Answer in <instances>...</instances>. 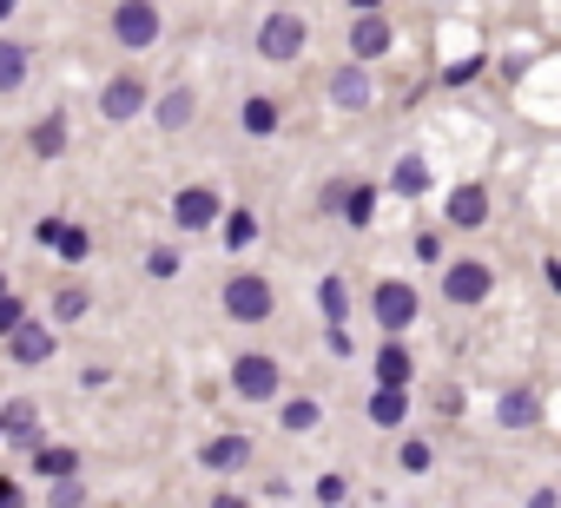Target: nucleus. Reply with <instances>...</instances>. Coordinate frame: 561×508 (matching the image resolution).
Here are the masks:
<instances>
[{"label": "nucleus", "instance_id": "nucleus-1", "mask_svg": "<svg viewBox=\"0 0 561 508\" xmlns=\"http://www.w3.org/2000/svg\"><path fill=\"white\" fill-rule=\"evenodd\" d=\"M257 47H264V60H298L305 54V21L298 14H271L264 34H257Z\"/></svg>", "mask_w": 561, "mask_h": 508}, {"label": "nucleus", "instance_id": "nucleus-2", "mask_svg": "<svg viewBox=\"0 0 561 508\" xmlns=\"http://www.w3.org/2000/svg\"><path fill=\"white\" fill-rule=\"evenodd\" d=\"M225 311L244 318V324H264V318H271V285H264V278H231V285H225Z\"/></svg>", "mask_w": 561, "mask_h": 508}, {"label": "nucleus", "instance_id": "nucleus-3", "mask_svg": "<svg viewBox=\"0 0 561 508\" xmlns=\"http://www.w3.org/2000/svg\"><path fill=\"white\" fill-rule=\"evenodd\" d=\"M113 34H119V47H133V54H139V47H152V41H159V14L146 8V0H126V8L113 14Z\"/></svg>", "mask_w": 561, "mask_h": 508}, {"label": "nucleus", "instance_id": "nucleus-4", "mask_svg": "<svg viewBox=\"0 0 561 508\" xmlns=\"http://www.w3.org/2000/svg\"><path fill=\"white\" fill-rule=\"evenodd\" d=\"M231 383H238V396H251V403H257V396H271V390H277V363H271L264 350H244V357H238V370H231Z\"/></svg>", "mask_w": 561, "mask_h": 508}, {"label": "nucleus", "instance_id": "nucleus-5", "mask_svg": "<svg viewBox=\"0 0 561 508\" xmlns=\"http://www.w3.org/2000/svg\"><path fill=\"white\" fill-rule=\"evenodd\" d=\"M443 291H449V304H482L489 298V272L482 265H449L443 272Z\"/></svg>", "mask_w": 561, "mask_h": 508}, {"label": "nucleus", "instance_id": "nucleus-6", "mask_svg": "<svg viewBox=\"0 0 561 508\" xmlns=\"http://www.w3.org/2000/svg\"><path fill=\"white\" fill-rule=\"evenodd\" d=\"M410 318H416V291H410V285H383V291H377V324H383V331H403Z\"/></svg>", "mask_w": 561, "mask_h": 508}, {"label": "nucleus", "instance_id": "nucleus-7", "mask_svg": "<svg viewBox=\"0 0 561 508\" xmlns=\"http://www.w3.org/2000/svg\"><path fill=\"white\" fill-rule=\"evenodd\" d=\"M8 337H14V363H47L54 357V331H41V324H14Z\"/></svg>", "mask_w": 561, "mask_h": 508}, {"label": "nucleus", "instance_id": "nucleus-8", "mask_svg": "<svg viewBox=\"0 0 561 508\" xmlns=\"http://www.w3.org/2000/svg\"><path fill=\"white\" fill-rule=\"evenodd\" d=\"M172 211H179V224H192V231H205V224L218 218V198H211L205 185H192V192H179V205H172Z\"/></svg>", "mask_w": 561, "mask_h": 508}, {"label": "nucleus", "instance_id": "nucleus-9", "mask_svg": "<svg viewBox=\"0 0 561 508\" xmlns=\"http://www.w3.org/2000/svg\"><path fill=\"white\" fill-rule=\"evenodd\" d=\"M351 47H357V60H377V54L390 47V27H383V21H377L370 8H364V21L351 27Z\"/></svg>", "mask_w": 561, "mask_h": 508}, {"label": "nucleus", "instance_id": "nucleus-10", "mask_svg": "<svg viewBox=\"0 0 561 508\" xmlns=\"http://www.w3.org/2000/svg\"><path fill=\"white\" fill-rule=\"evenodd\" d=\"M100 106H106V119H133V113L146 106V86H139V80H113Z\"/></svg>", "mask_w": 561, "mask_h": 508}, {"label": "nucleus", "instance_id": "nucleus-11", "mask_svg": "<svg viewBox=\"0 0 561 508\" xmlns=\"http://www.w3.org/2000/svg\"><path fill=\"white\" fill-rule=\"evenodd\" d=\"M27 80V47L21 41H0V93H14Z\"/></svg>", "mask_w": 561, "mask_h": 508}, {"label": "nucleus", "instance_id": "nucleus-12", "mask_svg": "<svg viewBox=\"0 0 561 508\" xmlns=\"http://www.w3.org/2000/svg\"><path fill=\"white\" fill-rule=\"evenodd\" d=\"M535 416H541V403H535V390H508V396H502V423H508V429H528Z\"/></svg>", "mask_w": 561, "mask_h": 508}, {"label": "nucleus", "instance_id": "nucleus-13", "mask_svg": "<svg viewBox=\"0 0 561 508\" xmlns=\"http://www.w3.org/2000/svg\"><path fill=\"white\" fill-rule=\"evenodd\" d=\"M331 93H337V106H370V80H364L357 67H344V73L331 80Z\"/></svg>", "mask_w": 561, "mask_h": 508}, {"label": "nucleus", "instance_id": "nucleus-14", "mask_svg": "<svg viewBox=\"0 0 561 508\" xmlns=\"http://www.w3.org/2000/svg\"><path fill=\"white\" fill-rule=\"evenodd\" d=\"M449 218H456V224H482V218H489V198H482L476 185H462V192L449 198Z\"/></svg>", "mask_w": 561, "mask_h": 508}, {"label": "nucleus", "instance_id": "nucleus-15", "mask_svg": "<svg viewBox=\"0 0 561 508\" xmlns=\"http://www.w3.org/2000/svg\"><path fill=\"white\" fill-rule=\"evenodd\" d=\"M403 409H410V403H403V383H383V390L370 396V423H403Z\"/></svg>", "mask_w": 561, "mask_h": 508}, {"label": "nucleus", "instance_id": "nucleus-16", "mask_svg": "<svg viewBox=\"0 0 561 508\" xmlns=\"http://www.w3.org/2000/svg\"><path fill=\"white\" fill-rule=\"evenodd\" d=\"M244 455H251V442H244V436H218V442L205 449V469H238Z\"/></svg>", "mask_w": 561, "mask_h": 508}, {"label": "nucleus", "instance_id": "nucleus-17", "mask_svg": "<svg viewBox=\"0 0 561 508\" xmlns=\"http://www.w3.org/2000/svg\"><path fill=\"white\" fill-rule=\"evenodd\" d=\"M377 377H383V383H410V350H403V344H383V350H377Z\"/></svg>", "mask_w": 561, "mask_h": 508}, {"label": "nucleus", "instance_id": "nucleus-18", "mask_svg": "<svg viewBox=\"0 0 561 508\" xmlns=\"http://www.w3.org/2000/svg\"><path fill=\"white\" fill-rule=\"evenodd\" d=\"M370 198H377L370 185H351V192H337V211H344L351 224H364V218H370Z\"/></svg>", "mask_w": 561, "mask_h": 508}, {"label": "nucleus", "instance_id": "nucleus-19", "mask_svg": "<svg viewBox=\"0 0 561 508\" xmlns=\"http://www.w3.org/2000/svg\"><path fill=\"white\" fill-rule=\"evenodd\" d=\"M0 429H8L14 442H34V409H27V403H8V416H0Z\"/></svg>", "mask_w": 561, "mask_h": 508}, {"label": "nucleus", "instance_id": "nucleus-20", "mask_svg": "<svg viewBox=\"0 0 561 508\" xmlns=\"http://www.w3.org/2000/svg\"><path fill=\"white\" fill-rule=\"evenodd\" d=\"M60 146H67V119H41V132H34V152H41V159H54Z\"/></svg>", "mask_w": 561, "mask_h": 508}, {"label": "nucleus", "instance_id": "nucleus-21", "mask_svg": "<svg viewBox=\"0 0 561 508\" xmlns=\"http://www.w3.org/2000/svg\"><path fill=\"white\" fill-rule=\"evenodd\" d=\"M73 462H80L73 449H41V455H34V469H41V475H73Z\"/></svg>", "mask_w": 561, "mask_h": 508}, {"label": "nucleus", "instance_id": "nucleus-22", "mask_svg": "<svg viewBox=\"0 0 561 508\" xmlns=\"http://www.w3.org/2000/svg\"><path fill=\"white\" fill-rule=\"evenodd\" d=\"M244 126H251V132H271V126H277V106H271V100H244Z\"/></svg>", "mask_w": 561, "mask_h": 508}, {"label": "nucleus", "instance_id": "nucleus-23", "mask_svg": "<svg viewBox=\"0 0 561 508\" xmlns=\"http://www.w3.org/2000/svg\"><path fill=\"white\" fill-rule=\"evenodd\" d=\"M192 119V93H172L165 106H159V126H185Z\"/></svg>", "mask_w": 561, "mask_h": 508}, {"label": "nucleus", "instance_id": "nucleus-24", "mask_svg": "<svg viewBox=\"0 0 561 508\" xmlns=\"http://www.w3.org/2000/svg\"><path fill=\"white\" fill-rule=\"evenodd\" d=\"M423 185H430L423 159H403V165H397V192H423Z\"/></svg>", "mask_w": 561, "mask_h": 508}, {"label": "nucleus", "instance_id": "nucleus-25", "mask_svg": "<svg viewBox=\"0 0 561 508\" xmlns=\"http://www.w3.org/2000/svg\"><path fill=\"white\" fill-rule=\"evenodd\" d=\"M225 238H231V244H251V238H257V218H251V211H231Z\"/></svg>", "mask_w": 561, "mask_h": 508}, {"label": "nucleus", "instance_id": "nucleus-26", "mask_svg": "<svg viewBox=\"0 0 561 508\" xmlns=\"http://www.w3.org/2000/svg\"><path fill=\"white\" fill-rule=\"evenodd\" d=\"M285 429H318V403H305V396H298V403L285 409Z\"/></svg>", "mask_w": 561, "mask_h": 508}, {"label": "nucleus", "instance_id": "nucleus-27", "mask_svg": "<svg viewBox=\"0 0 561 508\" xmlns=\"http://www.w3.org/2000/svg\"><path fill=\"white\" fill-rule=\"evenodd\" d=\"M54 244H60V258H87V231H67V224H60Z\"/></svg>", "mask_w": 561, "mask_h": 508}, {"label": "nucleus", "instance_id": "nucleus-28", "mask_svg": "<svg viewBox=\"0 0 561 508\" xmlns=\"http://www.w3.org/2000/svg\"><path fill=\"white\" fill-rule=\"evenodd\" d=\"M54 311H60L67 324H73V318H87V291H60V298H54Z\"/></svg>", "mask_w": 561, "mask_h": 508}, {"label": "nucleus", "instance_id": "nucleus-29", "mask_svg": "<svg viewBox=\"0 0 561 508\" xmlns=\"http://www.w3.org/2000/svg\"><path fill=\"white\" fill-rule=\"evenodd\" d=\"M21 324V298H8V291H0V337H8Z\"/></svg>", "mask_w": 561, "mask_h": 508}, {"label": "nucleus", "instance_id": "nucleus-30", "mask_svg": "<svg viewBox=\"0 0 561 508\" xmlns=\"http://www.w3.org/2000/svg\"><path fill=\"white\" fill-rule=\"evenodd\" d=\"M324 311H331V318H344V311H351V304H344V285H337V278H324Z\"/></svg>", "mask_w": 561, "mask_h": 508}, {"label": "nucleus", "instance_id": "nucleus-31", "mask_svg": "<svg viewBox=\"0 0 561 508\" xmlns=\"http://www.w3.org/2000/svg\"><path fill=\"white\" fill-rule=\"evenodd\" d=\"M403 469H430V449L423 442H403Z\"/></svg>", "mask_w": 561, "mask_h": 508}, {"label": "nucleus", "instance_id": "nucleus-32", "mask_svg": "<svg viewBox=\"0 0 561 508\" xmlns=\"http://www.w3.org/2000/svg\"><path fill=\"white\" fill-rule=\"evenodd\" d=\"M351 8H383V0H351Z\"/></svg>", "mask_w": 561, "mask_h": 508}]
</instances>
